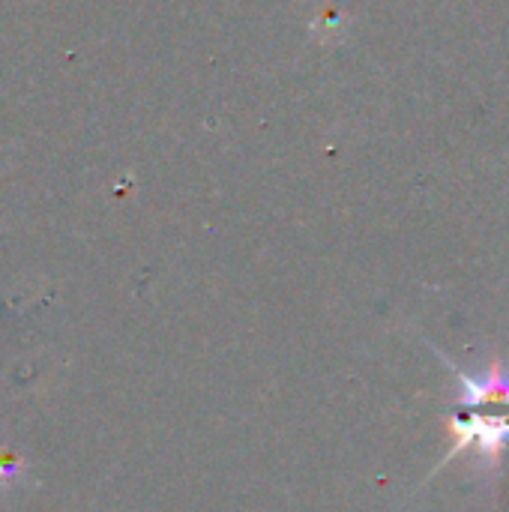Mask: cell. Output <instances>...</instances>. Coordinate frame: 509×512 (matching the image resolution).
<instances>
[{
	"instance_id": "6da1fadb",
	"label": "cell",
	"mask_w": 509,
	"mask_h": 512,
	"mask_svg": "<svg viewBox=\"0 0 509 512\" xmlns=\"http://www.w3.org/2000/svg\"><path fill=\"white\" fill-rule=\"evenodd\" d=\"M441 360L453 369L459 381V405L450 420V432L456 438L453 450L444 456V465L456 459L462 450L474 447L486 468L501 462V453L509 447V372L498 357H492L483 375H471L450 363L444 354Z\"/></svg>"
}]
</instances>
